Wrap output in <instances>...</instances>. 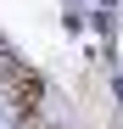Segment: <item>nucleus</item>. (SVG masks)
<instances>
[{"mask_svg": "<svg viewBox=\"0 0 123 129\" xmlns=\"http://www.w3.org/2000/svg\"><path fill=\"white\" fill-rule=\"evenodd\" d=\"M11 95H17V112H23V118H39V95H45V84H39V73L17 68V79H11Z\"/></svg>", "mask_w": 123, "mask_h": 129, "instance_id": "nucleus-1", "label": "nucleus"}]
</instances>
